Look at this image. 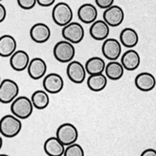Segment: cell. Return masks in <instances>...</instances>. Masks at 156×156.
<instances>
[{
	"mask_svg": "<svg viewBox=\"0 0 156 156\" xmlns=\"http://www.w3.org/2000/svg\"><path fill=\"white\" fill-rule=\"evenodd\" d=\"M62 37L73 44H78L83 41L84 37V29L79 22L71 21L69 24L62 27Z\"/></svg>",
	"mask_w": 156,
	"mask_h": 156,
	"instance_id": "52a82bcc",
	"label": "cell"
},
{
	"mask_svg": "<svg viewBox=\"0 0 156 156\" xmlns=\"http://www.w3.org/2000/svg\"><path fill=\"white\" fill-rule=\"evenodd\" d=\"M28 53L23 50H16L10 57V65L16 72H22L27 69L30 62Z\"/></svg>",
	"mask_w": 156,
	"mask_h": 156,
	"instance_id": "5bb4252c",
	"label": "cell"
},
{
	"mask_svg": "<svg viewBox=\"0 0 156 156\" xmlns=\"http://www.w3.org/2000/svg\"><path fill=\"white\" fill-rule=\"evenodd\" d=\"M27 70H28V75L31 79L37 80L44 78L46 75L47 64L43 58H34L30 60Z\"/></svg>",
	"mask_w": 156,
	"mask_h": 156,
	"instance_id": "4fadbf2b",
	"label": "cell"
},
{
	"mask_svg": "<svg viewBox=\"0 0 156 156\" xmlns=\"http://www.w3.org/2000/svg\"><path fill=\"white\" fill-rule=\"evenodd\" d=\"M101 53L108 60H117L122 55V44L116 38H106L101 45Z\"/></svg>",
	"mask_w": 156,
	"mask_h": 156,
	"instance_id": "9c48e42d",
	"label": "cell"
},
{
	"mask_svg": "<svg viewBox=\"0 0 156 156\" xmlns=\"http://www.w3.org/2000/svg\"><path fill=\"white\" fill-rule=\"evenodd\" d=\"M120 42L126 48L132 49L139 42L138 33L133 28H125L120 33Z\"/></svg>",
	"mask_w": 156,
	"mask_h": 156,
	"instance_id": "44dd1931",
	"label": "cell"
},
{
	"mask_svg": "<svg viewBox=\"0 0 156 156\" xmlns=\"http://www.w3.org/2000/svg\"><path fill=\"white\" fill-rule=\"evenodd\" d=\"M125 68L123 67L121 62L117 60H112L105 65V75L107 79L111 80H119L124 76Z\"/></svg>",
	"mask_w": 156,
	"mask_h": 156,
	"instance_id": "7402d4cb",
	"label": "cell"
},
{
	"mask_svg": "<svg viewBox=\"0 0 156 156\" xmlns=\"http://www.w3.org/2000/svg\"><path fill=\"white\" fill-rule=\"evenodd\" d=\"M22 128L21 120L15 115H5L0 119V134L6 138L17 136Z\"/></svg>",
	"mask_w": 156,
	"mask_h": 156,
	"instance_id": "6da1fadb",
	"label": "cell"
},
{
	"mask_svg": "<svg viewBox=\"0 0 156 156\" xmlns=\"http://www.w3.org/2000/svg\"><path fill=\"white\" fill-rule=\"evenodd\" d=\"M63 156H84V151L80 145L74 143L65 147Z\"/></svg>",
	"mask_w": 156,
	"mask_h": 156,
	"instance_id": "484cf974",
	"label": "cell"
},
{
	"mask_svg": "<svg viewBox=\"0 0 156 156\" xmlns=\"http://www.w3.org/2000/svg\"><path fill=\"white\" fill-rule=\"evenodd\" d=\"M78 17L84 24H92L94 21H96L98 17V10L96 6L90 3L83 4L78 9Z\"/></svg>",
	"mask_w": 156,
	"mask_h": 156,
	"instance_id": "e0dca14e",
	"label": "cell"
},
{
	"mask_svg": "<svg viewBox=\"0 0 156 156\" xmlns=\"http://www.w3.org/2000/svg\"><path fill=\"white\" fill-rule=\"evenodd\" d=\"M7 16V10L5 8V6L0 2V23H2L4 20L6 19Z\"/></svg>",
	"mask_w": 156,
	"mask_h": 156,
	"instance_id": "f546056e",
	"label": "cell"
},
{
	"mask_svg": "<svg viewBox=\"0 0 156 156\" xmlns=\"http://www.w3.org/2000/svg\"><path fill=\"white\" fill-rule=\"evenodd\" d=\"M19 94V86L15 80L5 79L0 83V103L11 104Z\"/></svg>",
	"mask_w": 156,
	"mask_h": 156,
	"instance_id": "5b68a950",
	"label": "cell"
},
{
	"mask_svg": "<svg viewBox=\"0 0 156 156\" xmlns=\"http://www.w3.org/2000/svg\"><path fill=\"white\" fill-rule=\"evenodd\" d=\"M34 111L31 99L26 96H18L11 103V112L20 120L28 119Z\"/></svg>",
	"mask_w": 156,
	"mask_h": 156,
	"instance_id": "7a4b0ae2",
	"label": "cell"
},
{
	"mask_svg": "<svg viewBox=\"0 0 156 156\" xmlns=\"http://www.w3.org/2000/svg\"><path fill=\"white\" fill-rule=\"evenodd\" d=\"M95 3L100 9H107L114 5V0H95Z\"/></svg>",
	"mask_w": 156,
	"mask_h": 156,
	"instance_id": "83f0119b",
	"label": "cell"
},
{
	"mask_svg": "<svg viewBox=\"0 0 156 156\" xmlns=\"http://www.w3.org/2000/svg\"><path fill=\"white\" fill-rule=\"evenodd\" d=\"M56 137L67 147L76 143L79 138V131L77 127L71 123H64L60 125L56 132Z\"/></svg>",
	"mask_w": 156,
	"mask_h": 156,
	"instance_id": "8992f818",
	"label": "cell"
},
{
	"mask_svg": "<svg viewBox=\"0 0 156 156\" xmlns=\"http://www.w3.org/2000/svg\"><path fill=\"white\" fill-rule=\"evenodd\" d=\"M110 33V27L107 25V23L105 20H96L94 21L90 28H89V34L93 39L101 41L108 37Z\"/></svg>",
	"mask_w": 156,
	"mask_h": 156,
	"instance_id": "2e32d148",
	"label": "cell"
},
{
	"mask_svg": "<svg viewBox=\"0 0 156 156\" xmlns=\"http://www.w3.org/2000/svg\"><path fill=\"white\" fill-rule=\"evenodd\" d=\"M135 86L143 92H150L156 86V79L152 74L148 72H142L135 77Z\"/></svg>",
	"mask_w": 156,
	"mask_h": 156,
	"instance_id": "9a60e30c",
	"label": "cell"
},
{
	"mask_svg": "<svg viewBox=\"0 0 156 156\" xmlns=\"http://www.w3.org/2000/svg\"><path fill=\"white\" fill-rule=\"evenodd\" d=\"M42 85L43 89L48 94H58L63 89L64 80L59 74L51 73L44 76Z\"/></svg>",
	"mask_w": 156,
	"mask_h": 156,
	"instance_id": "30bf717a",
	"label": "cell"
},
{
	"mask_svg": "<svg viewBox=\"0 0 156 156\" xmlns=\"http://www.w3.org/2000/svg\"><path fill=\"white\" fill-rule=\"evenodd\" d=\"M105 62L104 58L100 57H92L85 62V70L89 75H96V74H101L105 72Z\"/></svg>",
	"mask_w": 156,
	"mask_h": 156,
	"instance_id": "603a6c76",
	"label": "cell"
},
{
	"mask_svg": "<svg viewBox=\"0 0 156 156\" xmlns=\"http://www.w3.org/2000/svg\"><path fill=\"white\" fill-rule=\"evenodd\" d=\"M53 54L58 62L62 63H69L75 58L76 49L73 43L63 39L55 44Z\"/></svg>",
	"mask_w": 156,
	"mask_h": 156,
	"instance_id": "3957f363",
	"label": "cell"
},
{
	"mask_svg": "<svg viewBox=\"0 0 156 156\" xmlns=\"http://www.w3.org/2000/svg\"><path fill=\"white\" fill-rule=\"evenodd\" d=\"M66 74L72 83L80 84L84 81L87 73L83 63L73 59L66 67Z\"/></svg>",
	"mask_w": 156,
	"mask_h": 156,
	"instance_id": "ba28073f",
	"label": "cell"
},
{
	"mask_svg": "<svg viewBox=\"0 0 156 156\" xmlns=\"http://www.w3.org/2000/svg\"><path fill=\"white\" fill-rule=\"evenodd\" d=\"M43 150L48 156H63L65 146L55 136L48 138L44 142Z\"/></svg>",
	"mask_w": 156,
	"mask_h": 156,
	"instance_id": "ffe728a7",
	"label": "cell"
},
{
	"mask_svg": "<svg viewBox=\"0 0 156 156\" xmlns=\"http://www.w3.org/2000/svg\"><path fill=\"white\" fill-rule=\"evenodd\" d=\"M17 43L16 38L11 35L0 37V57L10 58L16 51Z\"/></svg>",
	"mask_w": 156,
	"mask_h": 156,
	"instance_id": "d6986e66",
	"label": "cell"
},
{
	"mask_svg": "<svg viewBox=\"0 0 156 156\" xmlns=\"http://www.w3.org/2000/svg\"><path fill=\"white\" fill-rule=\"evenodd\" d=\"M104 20L109 27H118L125 19V12L118 5H112L105 10L103 13Z\"/></svg>",
	"mask_w": 156,
	"mask_h": 156,
	"instance_id": "8fae6325",
	"label": "cell"
},
{
	"mask_svg": "<svg viewBox=\"0 0 156 156\" xmlns=\"http://www.w3.org/2000/svg\"><path fill=\"white\" fill-rule=\"evenodd\" d=\"M140 156H156V150H154V148H147L141 153Z\"/></svg>",
	"mask_w": 156,
	"mask_h": 156,
	"instance_id": "4dcf8cb0",
	"label": "cell"
},
{
	"mask_svg": "<svg viewBox=\"0 0 156 156\" xmlns=\"http://www.w3.org/2000/svg\"><path fill=\"white\" fill-rule=\"evenodd\" d=\"M0 156H10V155H8V154H0Z\"/></svg>",
	"mask_w": 156,
	"mask_h": 156,
	"instance_id": "d6a6232c",
	"label": "cell"
},
{
	"mask_svg": "<svg viewBox=\"0 0 156 156\" xmlns=\"http://www.w3.org/2000/svg\"><path fill=\"white\" fill-rule=\"evenodd\" d=\"M2 147H3V139L1 136H0V150L2 148Z\"/></svg>",
	"mask_w": 156,
	"mask_h": 156,
	"instance_id": "1f68e13d",
	"label": "cell"
},
{
	"mask_svg": "<svg viewBox=\"0 0 156 156\" xmlns=\"http://www.w3.org/2000/svg\"><path fill=\"white\" fill-rule=\"evenodd\" d=\"M53 21L58 26L64 27L73 20V11L66 2H58L54 6L52 11Z\"/></svg>",
	"mask_w": 156,
	"mask_h": 156,
	"instance_id": "277c9868",
	"label": "cell"
},
{
	"mask_svg": "<svg viewBox=\"0 0 156 156\" xmlns=\"http://www.w3.org/2000/svg\"><path fill=\"white\" fill-rule=\"evenodd\" d=\"M30 37L34 42L45 43L51 37V29L45 23H36L30 29Z\"/></svg>",
	"mask_w": 156,
	"mask_h": 156,
	"instance_id": "7c38bea8",
	"label": "cell"
},
{
	"mask_svg": "<svg viewBox=\"0 0 156 156\" xmlns=\"http://www.w3.org/2000/svg\"><path fill=\"white\" fill-rule=\"evenodd\" d=\"M31 101L34 105V108H37L38 110H42L49 105L50 97L49 94L45 90H36L32 94Z\"/></svg>",
	"mask_w": 156,
	"mask_h": 156,
	"instance_id": "d4e9b609",
	"label": "cell"
},
{
	"mask_svg": "<svg viewBox=\"0 0 156 156\" xmlns=\"http://www.w3.org/2000/svg\"><path fill=\"white\" fill-rule=\"evenodd\" d=\"M1 1H2V0H0V2H1Z\"/></svg>",
	"mask_w": 156,
	"mask_h": 156,
	"instance_id": "e575fe53",
	"label": "cell"
},
{
	"mask_svg": "<svg viewBox=\"0 0 156 156\" xmlns=\"http://www.w3.org/2000/svg\"><path fill=\"white\" fill-rule=\"evenodd\" d=\"M87 86L93 92L103 91L107 85V78L104 73L96 74V75H89L87 78Z\"/></svg>",
	"mask_w": 156,
	"mask_h": 156,
	"instance_id": "cb8c5ba5",
	"label": "cell"
},
{
	"mask_svg": "<svg viewBox=\"0 0 156 156\" xmlns=\"http://www.w3.org/2000/svg\"><path fill=\"white\" fill-rule=\"evenodd\" d=\"M56 0H37V3L41 7H50L54 5Z\"/></svg>",
	"mask_w": 156,
	"mask_h": 156,
	"instance_id": "f1b7e54d",
	"label": "cell"
},
{
	"mask_svg": "<svg viewBox=\"0 0 156 156\" xmlns=\"http://www.w3.org/2000/svg\"><path fill=\"white\" fill-rule=\"evenodd\" d=\"M0 83H1V76H0Z\"/></svg>",
	"mask_w": 156,
	"mask_h": 156,
	"instance_id": "836d02e7",
	"label": "cell"
},
{
	"mask_svg": "<svg viewBox=\"0 0 156 156\" xmlns=\"http://www.w3.org/2000/svg\"><path fill=\"white\" fill-rule=\"evenodd\" d=\"M17 5L23 10H32L37 3V0H16Z\"/></svg>",
	"mask_w": 156,
	"mask_h": 156,
	"instance_id": "4316f807",
	"label": "cell"
},
{
	"mask_svg": "<svg viewBox=\"0 0 156 156\" xmlns=\"http://www.w3.org/2000/svg\"><path fill=\"white\" fill-rule=\"evenodd\" d=\"M121 63L127 71H134L140 66L141 58L137 51L133 49H128L121 57Z\"/></svg>",
	"mask_w": 156,
	"mask_h": 156,
	"instance_id": "ac0fdd59",
	"label": "cell"
}]
</instances>
